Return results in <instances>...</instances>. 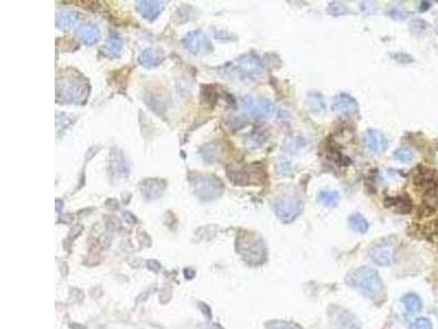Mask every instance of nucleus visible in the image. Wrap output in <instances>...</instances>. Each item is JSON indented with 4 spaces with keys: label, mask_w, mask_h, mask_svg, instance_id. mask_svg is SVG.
I'll list each match as a JSON object with an SVG mask.
<instances>
[{
    "label": "nucleus",
    "mask_w": 438,
    "mask_h": 329,
    "mask_svg": "<svg viewBox=\"0 0 438 329\" xmlns=\"http://www.w3.org/2000/svg\"><path fill=\"white\" fill-rule=\"evenodd\" d=\"M345 281L365 298L373 301L380 300L385 294L384 282L379 273L373 268L360 267L355 269L347 274Z\"/></svg>",
    "instance_id": "nucleus-1"
},
{
    "label": "nucleus",
    "mask_w": 438,
    "mask_h": 329,
    "mask_svg": "<svg viewBox=\"0 0 438 329\" xmlns=\"http://www.w3.org/2000/svg\"><path fill=\"white\" fill-rule=\"evenodd\" d=\"M227 175L236 185H259L264 181L262 170L254 167H230L227 169Z\"/></svg>",
    "instance_id": "nucleus-8"
},
{
    "label": "nucleus",
    "mask_w": 438,
    "mask_h": 329,
    "mask_svg": "<svg viewBox=\"0 0 438 329\" xmlns=\"http://www.w3.org/2000/svg\"><path fill=\"white\" fill-rule=\"evenodd\" d=\"M326 11H328V13L332 16H340L348 13V8L344 3H342L340 1H332L329 3Z\"/></svg>",
    "instance_id": "nucleus-26"
},
{
    "label": "nucleus",
    "mask_w": 438,
    "mask_h": 329,
    "mask_svg": "<svg viewBox=\"0 0 438 329\" xmlns=\"http://www.w3.org/2000/svg\"><path fill=\"white\" fill-rule=\"evenodd\" d=\"M393 157H395V159H397V161H399V162L404 163V164H409L410 162L413 161L414 154L408 147H400L393 152Z\"/></svg>",
    "instance_id": "nucleus-25"
},
{
    "label": "nucleus",
    "mask_w": 438,
    "mask_h": 329,
    "mask_svg": "<svg viewBox=\"0 0 438 329\" xmlns=\"http://www.w3.org/2000/svg\"><path fill=\"white\" fill-rule=\"evenodd\" d=\"M190 183L193 193L202 202L218 199L225 188L223 181L212 174H192Z\"/></svg>",
    "instance_id": "nucleus-5"
},
{
    "label": "nucleus",
    "mask_w": 438,
    "mask_h": 329,
    "mask_svg": "<svg viewBox=\"0 0 438 329\" xmlns=\"http://www.w3.org/2000/svg\"><path fill=\"white\" fill-rule=\"evenodd\" d=\"M162 55L154 48H146L145 51H143L142 54L138 57V63L145 68H152L156 67L160 63L162 62Z\"/></svg>",
    "instance_id": "nucleus-16"
},
{
    "label": "nucleus",
    "mask_w": 438,
    "mask_h": 329,
    "mask_svg": "<svg viewBox=\"0 0 438 329\" xmlns=\"http://www.w3.org/2000/svg\"><path fill=\"white\" fill-rule=\"evenodd\" d=\"M331 109L333 112L342 113V114H350L356 112L358 110V104L355 99L348 95V93L342 92L340 95H337L333 103H332Z\"/></svg>",
    "instance_id": "nucleus-13"
},
{
    "label": "nucleus",
    "mask_w": 438,
    "mask_h": 329,
    "mask_svg": "<svg viewBox=\"0 0 438 329\" xmlns=\"http://www.w3.org/2000/svg\"><path fill=\"white\" fill-rule=\"evenodd\" d=\"M348 224H350V227L353 230L359 234H366L369 229V224L367 222V219L359 213L352 214L350 218H348Z\"/></svg>",
    "instance_id": "nucleus-23"
},
{
    "label": "nucleus",
    "mask_w": 438,
    "mask_h": 329,
    "mask_svg": "<svg viewBox=\"0 0 438 329\" xmlns=\"http://www.w3.org/2000/svg\"><path fill=\"white\" fill-rule=\"evenodd\" d=\"M183 47L192 55H205L213 52V44L209 37L201 30L190 32L182 40Z\"/></svg>",
    "instance_id": "nucleus-9"
},
{
    "label": "nucleus",
    "mask_w": 438,
    "mask_h": 329,
    "mask_svg": "<svg viewBox=\"0 0 438 329\" xmlns=\"http://www.w3.org/2000/svg\"><path fill=\"white\" fill-rule=\"evenodd\" d=\"M165 1H153V0H143V1H136V10L144 18L153 21L156 20L160 13L162 12Z\"/></svg>",
    "instance_id": "nucleus-12"
},
{
    "label": "nucleus",
    "mask_w": 438,
    "mask_h": 329,
    "mask_svg": "<svg viewBox=\"0 0 438 329\" xmlns=\"http://www.w3.org/2000/svg\"><path fill=\"white\" fill-rule=\"evenodd\" d=\"M369 257L377 266H389L395 261V248L387 243L378 244L370 250Z\"/></svg>",
    "instance_id": "nucleus-11"
},
{
    "label": "nucleus",
    "mask_w": 438,
    "mask_h": 329,
    "mask_svg": "<svg viewBox=\"0 0 438 329\" xmlns=\"http://www.w3.org/2000/svg\"><path fill=\"white\" fill-rule=\"evenodd\" d=\"M77 35H78L82 43L88 46H91L99 41L100 29L93 23H85L79 26L78 31H77Z\"/></svg>",
    "instance_id": "nucleus-15"
},
{
    "label": "nucleus",
    "mask_w": 438,
    "mask_h": 329,
    "mask_svg": "<svg viewBox=\"0 0 438 329\" xmlns=\"http://www.w3.org/2000/svg\"><path fill=\"white\" fill-rule=\"evenodd\" d=\"M125 219L127 221V223H130V224H132V222L136 221L134 216H133V214H131V213H125Z\"/></svg>",
    "instance_id": "nucleus-37"
},
{
    "label": "nucleus",
    "mask_w": 438,
    "mask_h": 329,
    "mask_svg": "<svg viewBox=\"0 0 438 329\" xmlns=\"http://www.w3.org/2000/svg\"><path fill=\"white\" fill-rule=\"evenodd\" d=\"M334 322L337 329H360L356 318L347 311H342L340 314H337Z\"/></svg>",
    "instance_id": "nucleus-20"
},
{
    "label": "nucleus",
    "mask_w": 438,
    "mask_h": 329,
    "mask_svg": "<svg viewBox=\"0 0 438 329\" xmlns=\"http://www.w3.org/2000/svg\"><path fill=\"white\" fill-rule=\"evenodd\" d=\"M341 195L337 191L323 190L319 192L317 196V201L326 207H334L340 203Z\"/></svg>",
    "instance_id": "nucleus-21"
},
{
    "label": "nucleus",
    "mask_w": 438,
    "mask_h": 329,
    "mask_svg": "<svg viewBox=\"0 0 438 329\" xmlns=\"http://www.w3.org/2000/svg\"><path fill=\"white\" fill-rule=\"evenodd\" d=\"M183 274H184L185 279L187 280H192L195 278V270L192 268H184L183 269Z\"/></svg>",
    "instance_id": "nucleus-36"
},
{
    "label": "nucleus",
    "mask_w": 438,
    "mask_h": 329,
    "mask_svg": "<svg viewBox=\"0 0 438 329\" xmlns=\"http://www.w3.org/2000/svg\"><path fill=\"white\" fill-rule=\"evenodd\" d=\"M402 302L404 306H406L407 311L411 313V314H415V313H419L422 310V300H421L418 294L408 293L402 298Z\"/></svg>",
    "instance_id": "nucleus-24"
},
{
    "label": "nucleus",
    "mask_w": 438,
    "mask_h": 329,
    "mask_svg": "<svg viewBox=\"0 0 438 329\" xmlns=\"http://www.w3.org/2000/svg\"><path fill=\"white\" fill-rule=\"evenodd\" d=\"M88 81L79 74L60 76L56 85V100L66 104H84L89 97Z\"/></svg>",
    "instance_id": "nucleus-2"
},
{
    "label": "nucleus",
    "mask_w": 438,
    "mask_h": 329,
    "mask_svg": "<svg viewBox=\"0 0 438 329\" xmlns=\"http://www.w3.org/2000/svg\"><path fill=\"white\" fill-rule=\"evenodd\" d=\"M307 106L310 109V111L315 114L322 113L325 110V103L322 95L320 92L309 93L307 97Z\"/></svg>",
    "instance_id": "nucleus-22"
},
{
    "label": "nucleus",
    "mask_w": 438,
    "mask_h": 329,
    "mask_svg": "<svg viewBox=\"0 0 438 329\" xmlns=\"http://www.w3.org/2000/svg\"><path fill=\"white\" fill-rule=\"evenodd\" d=\"M360 11L365 14H374L377 10V5L375 2H369V1H365V2H360L359 4Z\"/></svg>",
    "instance_id": "nucleus-31"
},
{
    "label": "nucleus",
    "mask_w": 438,
    "mask_h": 329,
    "mask_svg": "<svg viewBox=\"0 0 438 329\" xmlns=\"http://www.w3.org/2000/svg\"><path fill=\"white\" fill-rule=\"evenodd\" d=\"M387 207L395 208V211L401 214H408L412 210V202L408 195L389 197L386 200Z\"/></svg>",
    "instance_id": "nucleus-19"
},
{
    "label": "nucleus",
    "mask_w": 438,
    "mask_h": 329,
    "mask_svg": "<svg viewBox=\"0 0 438 329\" xmlns=\"http://www.w3.org/2000/svg\"><path fill=\"white\" fill-rule=\"evenodd\" d=\"M393 58H395L396 60H398V62H400V63H402V64H407V63H411L412 62V58H411V56H409V55H407V54H396V55H393Z\"/></svg>",
    "instance_id": "nucleus-35"
},
{
    "label": "nucleus",
    "mask_w": 438,
    "mask_h": 329,
    "mask_svg": "<svg viewBox=\"0 0 438 329\" xmlns=\"http://www.w3.org/2000/svg\"><path fill=\"white\" fill-rule=\"evenodd\" d=\"M266 329H297L291 323L284 321H274L266 324Z\"/></svg>",
    "instance_id": "nucleus-30"
},
{
    "label": "nucleus",
    "mask_w": 438,
    "mask_h": 329,
    "mask_svg": "<svg viewBox=\"0 0 438 329\" xmlns=\"http://www.w3.org/2000/svg\"><path fill=\"white\" fill-rule=\"evenodd\" d=\"M240 103L245 112L252 118L268 119L272 117L275 111L273 102L264 97L246 96L241 98Z\"/></svg>",
    "instance_id": "nucleus-7"
},
{
    "label": "nucleus",
    "mask_w": 438,
    "mask_h": 329,
    "mask_svg": "<svg viewBox=\"0 0 438 329\" xmlns=\"http://www.w3.org/2000/svg\"><path fill=\"white\" fill-rule=\"evenodd\" d=\"M290 170H291L290 164H288V162L284 161V159L279 162V164H277V173L279 174L286 175V174L290 173Z\"/></svg>",
    "instance_id": "nucleus-32"
},
{
    "label": "nucleus",
    "mask_w": 438,
    "mask_h": 329,
    "mask_svg": "<svg viewBox=\"0 0 438 329\" xmlns=\"http://www.w3.org/2000/svg\"><path fill=\"white\" fill-rule=\"evenodd\" d=\"M198 309H199V311L202 312V314L206 318H208V320L212 318V310H210V307L206 303H204V302H199Z\"/></svg>",
    "instance_id": "nucleus-33"
},
{
    "label": "nucleus",
    "mask_w": 438,
    "mask_h": 329,
    "mask_svg": "<svg viewBox=\"0 0 438 329\" xmlns=\"http://www.w3.org/2000/svg\"><path fill=\"white\" fill-rule=\"evenodd\" d=\"M264 66L257 54L248 53L241 55L234 62L217 68V73L226 78L251 79L263 73Z\"/></svg>",
    "instance_id": "nucleus-3"
},
{
    "label": "nucleus",
    "mask_w": 438,
    "mask_h": 329,
    "mask_svg": "<svg viewBox=\"0 0 438 329\" xmlns=\"http://www.w3.org/2000/svg\"><path fill=\"white\" fill-rule=\"evenodd\" d=\"M213 329H224V328L218 325V324H215V325H213Z\"/></svg>",
    "instance_id": "nucleus-40"
},
{
    "label": "nucleus",
    "mask_w": 438,
    "mask_h": 329,
    "mask_svg": "<svg viewBox=\"0 0 438 329\" xmlns=\"http://www.w3.org/2000/svg\"><path fill=\"white\" fill-rule=\"evenodd\" d=\"M236 247L238 254L251 266L262 265L268 257V249L264 240L254 233H240L237 238Z\"/></svg>",
    "instance_id": "nucleus-4"
},
{
    "label": "nucleus",
    "mask_w": 438,
    "mask_h": 329,
    "mask_svg": "<svg viewBox=\"0 0 438 329\" xmlns=\"http://www.w3.org/2000/svg\"><path fill=\"white\" fill-rule=\"evenodd\" d=\"M147 267L149 270L152 272H159L160 269H161V263H160L158 260L150 259L147 261Z\"/></svg>",
    "instance_id": "nucleus-34"
},
{
    "label": "nucleus",
    "mask_w": 438,
    "mask_h": 329,
    "mask_svg": "<svg viewBox=\"0 0 438 329\" xmlns=\"http://www.w3.org/2000/svg\"><path fill=\"white\" fill-rule=\"evenodd\" d=\"M410 329H433V325L429 318L420 317L418 320H415Z\"/></svg>",
    "instance_id": "nucleus-29"
},
{
    "label": "nucleus",
    "mask_w": 438,
    "mask_h": 329,
    "mask_svg": "<svg viewBox=\"0 0 438 329\" xmlns=\"http://www.w3.org/2000/svg\"><path fill=\"white\" fill-rule=\"evenodd\" d=\"M303 210L302 200L297 194L287 193L279 197L274 204L276 216L284 224L292 223Z\"/></svg>",
    "instance_id": "nucleus-6"
},
{
    "label": "nucleus",
    "mask_w": 438,
    "mask_h": 329,
    "mask_svg": "<svg viewBox=\"0 0 438 329\" xmlns=\"http://www.w3.org/2000/svg\"><path fill=\"white\" fill-rule=\"evenodd\" d=\"M165 186H167V184L162 180L147 179L142 183L141 191L147 200H154L159 199L162 195Z\"/></svg>",
    "instance_id": "nucleus-14"
},
{
    "label": "nucleus",
    "mask_w": 438,
    "mask_h": 329,
    "mask_svg": "<svg viewBox=\"0 0 438 329\" xmlns=\"http://www.w3.org/2000/svg\"><path fill=\"white\" fill-rule=\"evenodd\" d=\"M202 156L207 162H215L218 158V147L215 144H208L203 148Z\"/></svg>",
    "instance_id": "nucleus-27"
},
{
    "label": "nucleus",
    "mask_w": 438,
    "mask_h": 329,
    "mask_svg": "<svg viewBox=\"0 0 438 329\" xmlns=\"http://www.w3.org/2000/svg\"><path fill=\"white\" fill-rule=\"evenodd\" d=\"M79 13L75 10H64L57 14L56 26L59 30H69L79 20Z\"/></svg>",
    "instance_id": "nucleus-18"
},
{
    "label": "nucleus",
    "mask_w": 438,
    "mask_h": 329,
    "mask_svg": "<svg viewBox=\"0 0 438 329\" xmlns=\"http://www.w3.org/2000/svg\"><path fill=\"white\" fill-rule=\"evenodd\" d=\"M430 7H431V2H429V1H423L422 3H421V10L422 11L428 10Z\"/></svg>",
    "instance_id": "nucleus-39"
},
{
    "label": "nucleus",
    "mask_w": 438,
    "mask_h": 329,
    "mask_svg": "<svg viewBox=\"0 0 438 329\" xmlns=\"http://www.w3.org/2000/svg\"><path fill=\"white\" fill-rule=\"evenodd\" d=\"M363 141L366 148L375 154H382L388 147V140L385 134L375 129H368L366 131Z\"/></svg>",
    "instance_id": "nucleus-10"
},
{
    "label": "nucleus",
    "mask_w": 438,
    "mask_h": 329,
    "mask_svg": "<svg viewBox=\"0 0 438 329\" xmlns=\"http://www.w3.org/2000/svg\"><path fill=\"white\" fill-rule=\"evenodd\" d=\"M426 22L422 19H414L410 23V30L415 35H420L421 33H423L426 29Z\"/></svg>",
    "instance_id": "nucleus-28"
},
{
    "label": "nucleus",
    "mask_w": 438,
    "mask_h": 329,
    "mask_svg": "<svg viewBox=\"0 0 438 329\" xmlns=\"http://www.w3.org/2000/svg\"><path fill=\"white\" fill-rule=\"evenodd\" d=\"M69 327H70V329H86V327L84 325H80V324H76V323L70 324Z\"/></svg>",
    "instance_id": "nucleus-38"
},
{
    "label": "nucleus",
    "mask_w": 438,
    "mask_h": 329,
    "mask_svg": "<svg viewBox=\"0 0 438 329\" xmlns=\"http://www.w3.org/2000/svg\"><path fill=\"white\" fill-rule=\"evenodd\" d=\"M123 47L124 42L122 40V37L116 34H112L108 37L103 49L110 58H118L121 56L122 52H123Z\"/></svg>",
    "instance_id": "nucleus-17"
},
{
    "label": "nucleus",
    "mask_w": 438,
    "mask_h": 329,
    "mask_svg": "<svg viewBox=\"0 0 438 329\" xmlns=\"http://www.w3.org/2000/svg\"><path fill=\"white\" fill-rule=\"evenodd\" d=\"M436 32L438 33V21H437V23H436Z\"/></svg>",
    "instance_id": "nucleus-41"
}]
</instances>
